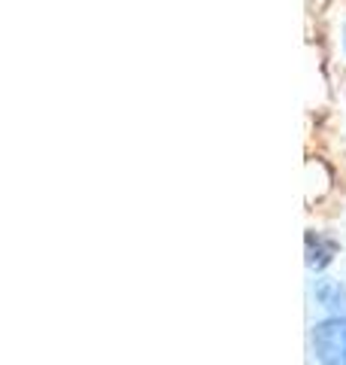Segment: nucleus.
<instances>
[{
    "label": "nucleus",
    "instance_id": "1",
    "mask_svg": "<svg viewBox=\"0 0 346 365\" xmlns=\"http://www.w3.org/2000/svg\"><path fill=\"white\" fill-rule=\"evenodd\" d=\"M310 347L319 365H346V317L331 314L319 319L310 332Z\"/></svg>",
    "mask_w": 346,
    "mask_h": 365
},
{
    "label": "nucleus",
    "instance_id": "2",
    "mask_svg": "<svg viewBox=\"0 0 346 365\" xmlns=\"http://www.w3.org/2000/svg\"><path fill=\"white\" fill-rule=\"evenodd\" d=\"M304 253H307V268L310 271H325L331 262H334L337 244H334L331 237L319 235V232H307V237H304Z\"/></svg>",
    "mask_w": 346,
    "mask_h": 365
},
{
    "label": "nucleus",
    "instance_id": "4",
    "mask_svg": "<svg viewBox=\"0 0 346 365\" xmlns=\"http://www.w3.org/2000/svg\"><path fill=\"white\" fill-rule=\"evenodd\" d=\"M343 52H346V28H343Z\"/></svg>",
    "mask_w": 346,
    "mask_h": 365
},
{
    "label": "nucleus",
    "instance_id": "3",
    "mask_svg": "<svg viewBox=\"0 0 346 365\" xmlns=\"http://www.w3.org/2000/svg\"><path fill=\"white\" fill-rule=\"evenodd\" d=\"M313 299L325 307V311L340 314L343 304H346V289L340 287V283H334V280H319L316 289H313Z\"/></svg>",
    "mask_w": 346,
    "mask_h": 365
}]
</instances>
